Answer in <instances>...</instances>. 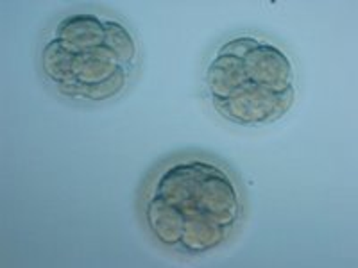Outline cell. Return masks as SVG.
I'll list each match as a JSON object with an SVG mask.
<instances>
[{
  "label": "cell",
  "mask_w": 358,
  "mask_h": 268,
  "mask_svg": "<svg viewBox=\"0 0 358 268\" xmlns=\"http://www.w3.org/2000/svg\"><path fill=\"white\" fill-rule=\"evenodd\" d=\"M45 45V75L69 97L102 100L120 94L136 59L126 27L94 15H76L57 25Z\"/></svg>",
  "instance_id": "7a4b0ae2"
},
{
  "label": "cell",
  "mask_w": 358,
  "mask_h": 268,
  "mask_svg": "<svg viewBox=\"0 0 358 268\" xmlns=\"http://www.w3.org/2000/svg\"><path fill=\"white\" fill-rule=\"evenodd\" d=\"M241 215L238 193L219 167L204 161L172 165L147 204V222L163 245L188 254L217 247Z\"/></svg>",
  "instance_id": "6da1fadb"
},
{
  "label": "cell",
  "mask_w": 358,
  "mask_h": 268,
  "mask_svg": "<svg viewBox=\"0 0 358 268\" xmlns=\"http://www.w3.org/2000/svg\"><path fill=\"white\" fill-rule=\"evenodd\" d=\"M206 88L215 110L241 126L274 122L296 98L289 57L251 36L220 47L206 70Z\"/></svg>",
  "instance_id": "3957f363"
}]
</instances>
